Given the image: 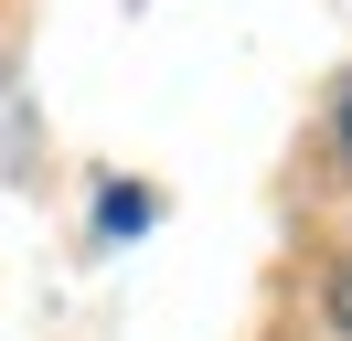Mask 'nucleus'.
I'll use <instances>...</instances> for the list:
<instances>
[{
  "instance_id": "f257e3e1",
  "label": "nucleus",
  "mask_w": 352,
  "mask_h": 341,
  "mask_svg": "<svg viewBox=\"0 0 352 341\" xmlns=\"http://www.w3.org/2000/svg\"><path fill=\"white\" fill-rule=\"evenodd\" d=\"M331 320H342V331H352V267L331 277Z\"/></svg>"
},
{
  "instance_id": "f03ea898",
  "label": "nucleus",
  "mask_w": 352,
  "mask_h": 341,
  "mask_svg": "<svg viewBox=\"0 0 352 341\" xmlns=\"http://www.w3.org/2000/svg\"><path fill=\"white\" fill-rule=\"evenodd\" d=\"M342 149H352V96H342Z\"/></svg>"
}]
</instances>
